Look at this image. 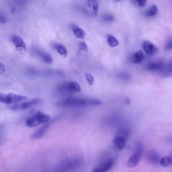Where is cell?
<instances>
[{
	"instance_id": "obj_1",
	"label": "cell",
	"mask_w": 172,
	"mask_h": 172,
	"mask_svg": "<svg viewBox=\"0 0 172 172\" xmlns=\"http://www.w3.org/2000/svg\"><path fill=\"white\" fill-rule=\"evenodd\" d=\"M102 104V102L99 100L82 99L71 97L60 102L58 105L60 107H68L77 106H99Z\"/></svg>"
},
{
	"instance_id": "obj_2",
	"label": "cell",
	"mask_w": 172,
	"mask_h": 172,
	"mask_svg": "<svg viewBox=\"0 0 172 172\" xmlns=\"http://www.w3.org/2000/svg\"><path fill=\"white\" fill-rule=\"evenodd\" d=\"M27 99L26 96L13 93L0 94V102L7 104H15Z\"/></svg>"
},
{
	"instance_id": "obj_3",
	"label": "cell",
	"mask_w": 172,
	"mask_h": 172,
	"mask_svg": "<svg viewBox=\"0 0 172 172\" xmlns=\"http://www.w3.org/2000/svg\"><path fill=\"white\" fill-rule=\"evenodd\" d=\"M142 147L141 143H138L136 150L133 154L129 158L127 162V166L130 168H134L139 163L142 155Z\"/></svg>"
},
{
	"instance_id": "obj_4",
	"label": "cell",
	"mask_w": 172,
	"mask_h": 172,
	"mask_svg": "<svg viewBox=\"0 0 172 172\" xmlns=\"http://www.w3.org/2000/svg\"><path fill=\"white\" fill-rule=\"evenodd\" d=\"M43 100L40 98H36L30 101L22 102L14 104L10 107L11 109L13 111L25 110L37 104L41 103Z\"/></svg>"
},
{
	"instance_id": "obj_5",
	"label": "cell",
	"mask_w": 172,
	"mask_h": 172,
	"mask_svg": "<svg viewBox=\"0 0 172 172\" xmlns=\"http://www.w3.org/2000/svg\"><path fill=\"white\" fill-rule=\"evenodd\" d=\"M114 161L111 159H106L100 162L93 169L94 172H105L108 171L113 167Z\"/></svg>"
},
{
	"instance_id": "obj_6",
	"label": "cell",
	"mask_w": 172,
	"mask_h": 172,
	"mask_svg": "<svg viewBox=\"0 0 172 172\" xmlns=\"http://www.w3.org/2000/svg\"><path fill=\"white\" fill-rule=\"evenodd\" d=\"M126 139L124 137L117 135L113 138L112 142V146L115 151L122 150L125 146Z\"/></svg>"
},
{
	"instance_id": "obj_7",
	"label": "cell",
	"mask_w": 172,
	"mask_h": 172,
	"mask_svg": "<svg viewBox=\"0 0 172 172\" xmlns=\"http://www.w3.org/2000/svg\"><path fill=\"white\" fill-rule=\"evenodd\" d=\"M30 113L31 116L26 119V124L27 126L32 128L38 127L41 124L36 112L34 110H32L30 111Z\"/></svg>"
},
{
	"instance_id": "obj_8",
	"label": "cell",
	"mask_w": 172,
	"mask_h": 172,
	"mask_svg": "<svg viewBox=\"0 0 172 172\" xmlns=\"http://www.w3.org/2000/svg\"><path fill=\"white\" fill-rule=\"evenodd\" d=\"M11 40L17 50H26V44L24 41L20 37L13 35L11 37Z\"/></svg>"
},
{
	"instance_id": "obj_9",
	"label": "cell",
	"mask_w": 172,
	"mask_h": 172,
	"mask_svg": "<svg viewBox=\"0 0 172 172\" xmlns=\"http://www.w3.org/2000/svg\"><path fill=\"white\" fill-rule=\"evenodd\" d=\"M143 48L146 53L153 55L157 52L158 49L154 44L149 41H145L143 43Z\"/></svg>"
},
{
	"instance_id": "obj_10",
	"label": "cell",
	"mask_w": 172,
	"mask_h": 172,
	"mask_svg": "<svg viewBox=\"0 0 172 172\" xmlns=\"http://www.w3.org/2000/svg\"><path fill=\"white\" fill-rule=\"evenodd\" d=\"M61 88L72 91L80 92L81 87L79 84L76 82L71 81L66 83L63 85Z\"/></svg>"
},
{
	"instance_id": "obj_11",
	"label": "cell",
	"mask_w": 172,
	"mask_h": 172,
	"mask_svg": "<svg viewBox=\"0 0 172 172\" xmlns=\"http://www.w3.org/2000/svg\"><path fill=\"white\" fill-rule=\"evenodd\" d=\"M87 5L90 9L91 16H96L99 9V4L97 0H88Z\"/></svg>"
},
{
	"instance_id": "obj_12",
	"label": "cell",
	"mask_w": 172,
	"mask_h": 172,
	"mask_svg": "<svg viewBox=\"0 0 172 172\" xmlns=\"http://www.w3.org/2000/svg\"><path fill=\"white\" fill-rule=\"evenodd\" d=\"M164 67V63L162 62H154L148 64L146 68L149 71H157L163 70Z\"/></svg>"
},
{
	"instance_id": "obj_13",
	"label": "cell",
	"mask_w": 172,
	"mask_h": 172,
	"mask_svg": "<svg viewBox=\"0 0 172 172\" xmlns=\"http://www.w3.org/2000/svg\"><path fill=\"white\" fill-rule=\"evenodd\" d=\"M144 59V55L142 51L139 50L135 52L132 56L131 61L132 63L139 64L142 63Z\"/></svg>"
},
{
	"instance_id": "obj_14",
	"label": "cell",
	"mask_w": 172,
	"mask_h": 172,
	"mask_svg": "<svg viewBox=\"0 0 172 172\" xmlns=\"http://www.w3.org/2000/svg\"><path fill=\"white\" fill-rule=\"evenodd\" d=\"M49 126L48 124L40 128L38 131L32 135L31 137V139L33 140V139L39 138L43 137L47 132Z\"/></svg>"
},
{
	"instance_id": "obj_15",
	"label": "cell",
	"mask_w": 172,
	"mask_h": 172,
	"mask_svg": "<svg viewBox=\"0 0 172 172\" xmlns=\"http://www.w3.org/2000/svg\"><path fill=\"white\" fill-rule=\"evenodd\" d=\"M149 160L153 164L156 165L159 163L160 157L155 151L151 152L148 156Z\"/></svg>"
},
{
	"instance_id": "obj_16",
	"label": "cell",
	"mask_w": 172,
	"mask_h": 172,
	"mask_svg": "<svg viewBox=\"0 0 172 172\" xmlns=\"http://www.w3.org/2000/svg\"><path fill=\"white\" fill-rule=\"evenodd\" d=\"M54 48L57 50L58 53L65 58L67 55V50L65 46L59 43H54Z\"/></svg>"
},
{
	"instance_id": "obj_17",
	"label": "cell",
	"mask_w": 172,
	"mask_h": 172,
	"mask_svg": "<svg viewBox=\"0 0 172 172\" xmlns=\"http://www.w3.org/2000/svg\"><path fill=\"white\" fill-rule=\"evenodd\" d=\"M72 29L74 35L77 38L83 39L85 38L86 35V32L80 28L76 25H73Z\"/></svg>"
},
{
	"instance_id": "obj_18",
	"label": "cell",
	"mask_w": 172,
	"mask_h": 172,
	"mask_svg": "<svg viewBox=\"0 0 172 172\" xmlns=\"http://www.w3.org/2000/svg\"><path fill=\"white\" fill-rule=\"evenodd\" d=\"M39 54L44 62L49 64H52L53 61V59L49 54L42 51L39 52Z\"/></svg>"
},
{
	"instance_id": "obj_19",
	"label": "cell",
	"mask_w": 172,
	"mask_h": 172,
	"mask_svg": "<svg viewBox=\"0 0 172 172\" xmlns=\"http://www.w3.org/2000/svg\"><path fill=\"white\" fill-rule=\"evenodd\" d=\"M159 164L163 167H168L172 165V158L170 156H165L160 159Z\"/></svg>"
},
{
	"instance_id": "obj_20",
	"label": "cell",
	"mask_w": 172,
	"mask_h": 172,
	"mask_svg": "<svg viewBox=\"0 0 172 172\" xmlns=\"http://www.w3.org/2000/svg\"><path fill=\"white\" fill-rule=\"evenodd\" d=\"M158 12V8L155 5H153L145 12L146 16L148 17H153L156 16Z\"/></svg>"
},
{
	"instance_id": "obj_21",
	"label": "cell",
	"mask_w": 172,
	"mask_h": 172,
	"mask_svg": "<svg viewBox=\"0 0 172 172\" xmlns=\"http://www.w3.org/2000/svg\"><path fill=\"white\" fill-rule=\"evenodd\" d=\"M36 113L38 116L41 124L46 123L49 122L50 118L49 115L39 111H36Z\"/></svg>"
},
{
	"instance_id": "obj_22",
	"label": "cell",
	"mask_w": 172,
	"mask_h": 172,
	"mask_svg": "<svg viewBox=\"0 0 172 172\" xmlns=\"http://www.w3.org/2000/svg\"><path fill=\"white\" fill-rule=\"evenodd\" d=\"M108 43L112 47H114L118 45L119 41L115 37L112 35L108 36L107 39Z\"/></svg>"
},
{
	"instance_id": "obj_23",
	"label": "cell",
	"mask_w": 172,
	"mask_h": 172,
	"mask_svg": "<svg viewBox=\"0 0 172 172\" xmlns=\"http://www.w3.org/2000/svg\"><path fill=\"white\" fill-rule=\"evenodd\" d=\"M86 80L90 85L93 84L94 82L93 77L90 74L87 73L86 75Z\"/></svg>"
},
{
	"instance_id": "obj_24",
	"label": "cell",
	"mask_w": 172,
	"mask_h": 172,
	"mask_svg": "<svg viewBox=\"0 0 172 172\" xmlns=\"http://www.w3.org/2000/svg\"><path fill=\"white\" fill-rule=\"evenodd\" d=\"M114 19V17L111 15H107L104 17V20L107 22H112Z\"/></svg>"
},
{
	"instance_id": "obj_25",
	"label": "cell",
	"mask_w": 172,
	"mask_h": 172,
	"mask_svg": "<svg viewBox=\"0 0 172 172\" xmlns=\"http://www.w3.org/2000/svg\"><path fill=\"white\" fill-rule=\"evenodd\" d=\"M134 1L135 3L137 5L140 7H143L145 6L147 0H134Z\"/></svg>"
},
{
	"instance_id": "obj_26",
	"label": "cell",
	"mask_w": 172,
	"mask_h": 172,
	"mask_svg": "<svg viewBox=\"0 0 172 172\" xmlns=\"http://www.w3.org/2000/svg\"><path fill=\"white\" fill-rule=\"evenodd\" d=\"M79 46L81 50L85 51H86L88 50V47L86 44L83 41H81L79 43Z\"/></svg>"
},
{
	"instance_id": "obj_27",
	"label": "cell",
	"mask_w": 172,
	"mask_h": 172,
	"mask_svg": "<svg viewBox=\"0 0 172 172\" xmlns=\"http://www.w3.org/2000/svg\"><path fill=\"white\" fill-rule=\"evenodd\" d=\"M172 39H169L167 41L165 44V48L167 50H171L172 49Z\"/></svg>"
},
{
	"instance_id": "obj_28",
	"label": "cell",
	"mask_w": 172,
	"mask_h": 172,
	"mask_svg": "<svg viewBox=\"0 0 172 172\" xmlns=\"http://www.w3.org/2000/svg\"><path fill=\"white\" fill-rule=\"evenodd\" d=\"M7 21V19L6 17L0 13V23L4 24L6 23Z\"/></svg>"
},
{
	"instance_id": "obj_29",
	"label": "cell",
	"mask_w": 172,
	"mask_h": 172,
	"mask_svg": "<svg viewBox=\"0 0 172 172\" xmlns=\"http://www.w3.org/2000/svg\"><path fill=\"white\" fill-rule=\"evenodd\" d=\"M5 71V68L4 65L0 62V75L3 73Z\"/></svg>"
},
{
	"instance_id": "obj_30",
	"label": "cell",
	"mask_w": 172,
	"mask_h": 172,
	"mask_svg": "<svg viewBox=\"0 0 172 172\" xmlns=\"http://www.w3.org/2000/svg\"><path fill=\"white\" fill-rule=\"evenodd\" d=\"M125 102H126V104L128 105L130 104L129 100L128 98L125 99Z\"/></svg>"
},
{
	"instance_id": "obj_31",
	"label": "cell",
	"mask_w": 172,
	"mask_h": 172,
	"mask_svg": "<svg viewBox=\"0 0 172 172\" xmlns=\"http://www.w3.org/2000/svg\"><path fill=\"white\" fill-rule=\"evenodd\" d=\"M120 1L121 0H113V1L114 3H117Z\"/></svg>"
}]
</instances>
